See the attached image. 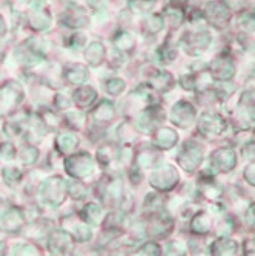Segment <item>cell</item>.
<instances>
[{"label": "cell", "instance_id": "24", "mask_svg": "<svg viewBox=\"0 0 255 256\" xmlns=\"http://www.w3.org/2000/svg\"><path fill=\"white\" fill-rule=\"evenodd\" d=\"M69 235H71L73 241H77V242H88L91 241L92 238V232L91 228L88 227V224L85 222H79V224H74L71 228H69Z\"/></svg>", "mask_w": 255, "mask_h": 256}, {"label": "cell", "instance_id": "22", "mask_svg": "<svg viewBox=\"0 0 255 256\" xmlns=\"http://www.w3.org/2000/svg\"><path fill=\"white\" fill-rule=\"evenodd\" d=\"M177 143V134L168 128L160 129L155 135V144L160 149H169Z\"/></svg>", "mask_w": 255, "mask_h": 256}, {"label": "cell", "instance_id": "13", "mask_svg": "<svg viewBox=\"0 0 255 256\" xmlns=\"http://www.w3.org/2000/svg\"><path fill=\"white\" fill-rule=\"evenodd\" d=\"M63 77L69 84H83L89 74H88V68L83 64H69L65 68L63 71Z\"/></svg>", "mask_w": 255, "mask_h": 256}, {"label": "cell", "instance_id": "34", "mask_svg": "<svg viewBox=\"0 0 255 256\" xmlns=\"http://www.w3.org/2000/svg\"><path fill=\"white\" fill-rule=\"evenodd\" d=\"M16 156V148L11 143H2L0 144V160L10 161Z\"/></svg>", "mask_w": 255, "mask_h": 256}, {"label": "cell", "instance_id": "27", "mask_svg": "<svg viewBox=\"0 0 255 256\" xmlns=\"http://www.w3.org/2000/svg\"><path fill=\"white\" fill-rule=\"evenodd\" d=\"M20 160H22L23 164H27V166L36 164L37 160H39V149L34 146H25L20 152Z\"/></svg>", "mask_w": 255, "mask_h": 256}, {"label": "cell", "instance_id": "37", "mask_svg": "<svg viewBox=\"0 0 255 256\" xmlns=\"http://www.w3.org/2000/svg\"><path fill=\"white\" fill-rule=\"evenodd\" d=\"M68 192L71 194V196L74 200H82L86 195V188H85V186H82L80 182H74L73 186H69V188H68Z\"/></svg>", "mask_w": 255, "mask_h": 256}, {"label": "cell", "instance_id": "38", "mask_svg": "<svg viewBox=\"0 0 255 256\" xmlns=\"http://www.w3.org/2000/svg\"><path fill=\"white\" fill-rule=\"evenodd\" d=\"M85 43H86V37L83 34H73L71 37H69V42H68L69 48H71V50H82L85 46Z\"/></svg>", "mask_w": 255, "mask_h": 256}, {"label": "cell", "instance_id": "10", "mask_svg": "<svg viewBox=\"0 0 255 256\" xmlns=\"http://www.w3.org/2000/svg\"><path fill=\"white\" fill-rule=\"evenodd\" d=\"M194 108L186 103V102H178L174 108H172V122L181 128H186L191 124V122L194 120Z\"/></svg>", "mask_w": 255, "mask_h": 256}, {"label": "cell", "instance_id": "8", "mask_svg": "<svg viewBox=\"0 0 255 256\" xmlns=\"http://www.w3.org/2000/svg\"><path fill=\"white\" fill-rule=\"evenodd\" d=\"M60 23L69 30H80L89 23V17L82 8L71 6L60 14Z\"/></svg>", "mask_w": 255, "mask_h": 256}, {"label": "cell", "instance_id": "7", "mask_svg": "<svg viewBox=\"0 0 255 256\" xmlns=\"http://www.w3.org/2000/svg\"><path fill=\"white\" fill-rule=\"evenodd\" d=\"M23 226H25V216L20 208L10 207L0 215V230H4L5 234H19Z\"/></svg>", "mask_w": 255, "mask_h": 256}, {"label": "cell", "instance_id": "40", "mask_svg": "<svg viewBox=\"0 0 255 256\" xmlns=\"http://www.w3.org/2000/svg\"><path fill=\"white\" fill-rule=\"evenodd\" d=\"M54 104H56V108L57 109H68L69 106L73 104V102L69 100V98H66L65 96H56V98H54Z\"/></svg>", "mask_w": 255, "mask_h": 256}, {"label": "cell", "instance_id": "31", "mask_svg": "<svg viewBox=\"0 0 255 256\" xmlns=\"http://www.w3.org/2000/svg\"><path fill=\"white\" fill-rule=\"evenodd\" d=\"M115 158V152L111 146H102L99 150H97V160L100 164L103 166H108L112 162V160Z\"/></svg>", "mask_w": 255, "mask_h": 256}, {"label": "cell", "instance_id": "5", "mask_svg": "<svg viewBox=\"0 0 255 256\" xmlns=\"http://www.w3.org/2000/svg\"><path fill=\"white\" fill-rule=\"evenodd\" d=\"M22 100L23 89L17 82H7L0 86V103H2V106L7 110L17 108Z\"/></svg>", "mask_w": 255, "mask_h": 256}, {"label": "cell", "instance_id": "12", "mask_svg": "<svg viewBox=\"0 0 255 256\" xmlns=\"http://www.w3.org/2000/svg\"><path fill=\"white\" fill-rule=\"evenodd\" d=\"M80 221L85 222V224H91V226H100L103 222V208L99 206V204H94V202H89L86 204L80 214Z\"/></svg>", "mask_w": 255, "mask_h": 256}, {"label": "cell", "instance_id": "35", "mask_svg": "<svg viewBox=\"0 0 255 256\" xmlns=\"http://www.w3.org/2000/svg\"><path fill=\"white\" fill-rule=\"evenodd\" d=\"M16 256H40V252L33 244H23L17 248Z\"/></svg>", "mask_w": 255, "mask_h": 256}, {"label": "cell", "instance_id": "21", "mask_svg": "<svg viewBox=\"0 0 255 256\" xmlns=\"http://www.w3.org/2000/svg\"><path fill=\"white\" fill-rule=\"evenodd\" d=\"M149 82H151L152 88L160 90V92H165V90L171 89V86L174 83L172 76L166 71H157L154 76H151Z\"/></svg>", "mask_w": 255, "mask_h": 256}, {"label": "cell", "instance_id": "29", "mask_svg": "<svg viewBox=\"0 0 255 256\" xmlns=\"http://www.w3.org/2000/svg\"><path fill=\"white\" fill-rule=\"evenodd\" d=\"M117 134H119V138L122 140L123 143H131V142H134L135 140V129L129 124V123H123V124H120V128L117 129Z\"/></svg>", "mask_w": 255, "mask_h": 256}, {"label": "cell", "instance_id": "25", "mask_svg": "<svg viewBox=\"0 0 255 256\" xmlns=\"http://www.w3.org/2000/svg\"><path fill=\"white\" fill-rule=\"evenodd\" d=\"M212 72L217 78H229L234 74V66L227 60H215L212 63Z\"/></svg>", "mask_w": 255, "mask_h": 256}, {"label": "cell", "instance_id": "2", "mask_svg": "<svg viewBox=\"0 0 255 256\" xmlns=\"http://www.w3.org/2000/svg\"><path fill=\"white\" fill-rule=\"evenodd\" d=\"M63 166L69 176L76 180H83L94 172V160L86 152H79L76 155L68 156Z\"/></svg>", "mask_w": 255, "mask_h": 256}, {"label": "cell", "instance_id": "16", "mask_svg": "<svg viewBox=\"0 0 255 256\" xmlns=\"http://www.w3.org/2000/svg\"><path fill=\"white\" fill-rule=\"evenodd\" d=\"M105 57H106V50H105L103 43H100V42H92L86 48L85 58H86L88 64L92 68L100 66L103 63Z\"/></svg>", "mask_w": 255, "mask_h": 256}, {"label": "cell", "instance_id": "30", "mask_svg": "<svg viewBox=\"0 0 255 256\" xmlns=\"http://www.w3.org/2000/svg\"><path fill=\"white\" fill-rule=\"evenodd\" d=\"M2 178L8 186H14L22 180V172L17 168H5L2 170Z\"/></svg>", "mask_w": 255, "mask_h": 256}, {"label": "cell", "instance_id": "32", "mask_svg": "<svg viewBox=\"0 0 255 256\" xmlns=\"http://www.w3.org/2000/svg\"><path fill=\"white\" fill-rule=\"evenodd\" d=\"M65 120L68 122V124L73 129H80L85 123V117L80 112H69L65 115Z\"/></svg>", "mask_w": 255, "mask_h": 256}, {"label": "cell", "instance_id": "11", "mask_svg": "<svg viewBox=\"0 0 255 256\" xmlns=\"http://www.w3.org/2000/svg\"><path fill=\"white\" fill-rule=\"evenodd\" d=\"M96 100H97V92L91 86H80L79 89L74 90V94H73V103L79 109L91 108Z\"/></svg>", "mask_w": 255, "mask_h": 256}, {"label": "cell", "instance_id": "9", "mask_svg": "<svg viewBox=\"0 0 255 256\" xmlns=\"http://www.w3.org/2000/svg\"><path fill=\"white\" fill-rule=\"evenodd\" d=\"M48 247L50 252H53L54 254H68L73 248V238L65 230H56L48 238Z\"/></svg>", "mask_w": 255, "mask_h": 256}, {"label": "cell", "instance_id": "18", "mask_svg": "<svg viewBox=\"0 0 255 256\" xmlns=\"http://www.w3.org/2000/svg\"><path fill=\"white\" fill-rule=\"evenodd\" d=\"M207 18H209L215 26H224L226 22L229 20V12L224 6H221L220 4H211L207 5Z\"/></svg>", "mask_w": 255, "mask_h": 256}, {"label": "cell", "instance_id": "20", "mask_svg": "<svg viewBox=\"0 0 255 256\" xmlns=\"http://www.w3.org/2000/svg\"><path fill=\"white\" fill-rule=\"evenodd\" d=\"M112 43L114 46L117 48V51L120 52H129L134 50V46H135V38L131 32L128 31H120L115 34V37L112 38Z\"/></svg>", "mask_w": 255, "mask_h": 256}, {"label": "cell", "instance_id": "1", "mask_svg": "<svg viewBox=\"0 0 255 256\" xmlns=\"http://www.w3.org/2000/svg\"><path fill=\"white\" fill-rule=\"evenodd\" d=\"M40 195L43 201L51 207H60L68 195V184L62 176H51L40 186Z\"/></svg>", "mask_w": 255, "mask_h": 256}, {"label": "cell", "instance_id": "3", "mask_svg": "<svg viewBox=\"0 0 255 256\" xmlns=\"http://www.w3.org/2000/svg\"><path fill=\"white\" fill-rule=\"evenodd\" d=\"M45 43L43 40L39 38H30L28 42L23 43L20 48L17 50L16 56L20 63L25 66H34L39 64L45 58Z\"/></svg>", "mask_w": 255, "mask_h": 256}, {"label": "cell", "instance_id": "36", "mask_svg": "<svg viewBox=\"0 0 255 256\" xmlns=\"http://www.w3.org/2000/svg\"><path fill=\"white\" fill-rule=\"evenodd\" d=\"M137 254L138 256H160V247L155 242H148L138 250Z\"/></svg>", "mask_w": 255, "mask_h": 256}, {"label": "cell", "instance_id": "19", "mask_svg": "<svg viewBox=\"0 0 255 256\" xmlns=\"http://www.w3.org/2000/svg\"><path fill=\"white\" fill-rule=\"evenodd\" d=\"M79 144V138L76 134L71 132H65V134H59L56 138V146L59 148V150L62 154H69L73 152Z\"/></svg>", "mask_w": 255, "mask_h": 256}, {"label": "cell", "instance_id": "26", "mask_svg": "<svg viewBox=\"0 0 255 256\" xmlns=\"http://www.w3.org/2000/svg\"><path fill=\"white\" fill-rule=\"evenodd\" d=\"M163 26H165V20L158 14H154L143 22V31L146 34H151V36L158 34L161 30H163Z\"/></svg>", "mask_w": 255, "mask_h": 256}, {"label": "cell", "instance_id": "17", "mask_svg": "<svg viewBox=\"0 0 255 256\" xmlns=\"http://www.w3.org/2000/svg\"><path fill=\"white\" fill-rule=\"evenodd\" d=\"M160 161V154L154 148H143L135 156V162L142 169H151Z\"/></svg>", "mask_w": 255, "mask_h": 256}, {"label": "cell", "instance_id": "15", "mask_svg": "<svg viewBox=\"0 0 255 256\" xmlns=\"http://www.w3.org/2000/svg\"><path fill=\"white\" fill-rule=\"evenodd\" d=\"M91 117L97 123H109L115 117V109L114 104L108 100H102L91 112Z\"/></svg>", "mask_w": 255, "mask_h": 256}, {"label": "cell", "instance_id": "41", "mask_svg": "<svg viewBox=\"0 0 255 256\" xmlns=\"http://www.w3.org/2000/svg\"><path fill=\"white\" fill-rule=\"evenodd\" d=\"M5 34H7V25H5L4 17L0 16V38H4V37H5Z\"/></svg>", "mask_w": 255, "mask_h": 256}, {"label": "cell", "instance_id": "23", "mask_svg": "<svg viewBox=\"0 0 255 256\" xmlns=\"http://www.w3.org/2000/svg\"><path fill=\"white\" fill-rule=\"evenodd\" d=\"M201 161V154L197 149H184L183 155L180 156V162L184 169H188L189 172H192Z\"/></svg>", "mask_w": 255, "mask_h": 256}, {"label": "cell", "instance_id": "28", "mask_svg": "<svg viewBox=\"0 0 255 256\" xmlns=\"http://www.w3.org/2000/svg\"><path fill=\"white\" fill-rule=\"evenodd\" d=\"M125 89H126V83L123 80H120V78H111L106 83V92L109 96H114V97L122 96Z\"/></svg>", "mask_w": 255, "mask_h": 256}, {"label": "cell", "instance_id": "14", "mask_svg": "<svg viewBox=\"0 0 255 256\" xmlns=\"http://www.w3.org/2000/svg\"><path fill=\"white\" fill-rule=\"evenodd\" d=\"M183 42L186 44V48L191 54H197V52L206 50V46L211 42V37L207 32H197V34H188Z\"/></svg>", "mask_w": 255, "mask_h": 256}, {"label": "cell", "instance_id": "33", "mask_svg": "<svg viewBox=\"0 0 255 256\" xmlns=\"http://www.w3.org/2000/svg\"><path fill=\"white\" fill-rule=\"evenodd\" d=\"M157 0H131V6L135 10V12H146L152 10Z\"/></svg>", "mask_w": 255, "mask_h": 256}, {"label": "cell", "instance_id": "39", "mask_svg": "<svg viewBox=\"0 0 255 256\" xmlns=\"http://www.w3.org/2000/svg\"><path fill=\"white\" fill-rule=\"evenodd\" d=\"M166 17L169 18V22L172 23V26L174 28H177L180 23L183 22V12L180 11V10H177V8H171V10H168L166 11Z\"/></svg>", "mask_w": 255, "mask_h": 256}, {"label": "cell", "instance_id": "4", "mask_svg": "<svg viewBox=\"0 0 255 256\" xmlns=\"http://www.w3.org/2000/svg\"><path fill=\"white\" fill-rule=\"evenodd\" d=\"M177 181H178V175L175 169L171 166H165L149 175V184L160 192L171 190L177 184Z\"/></svg>", "mask_w": 255, "mask_h": 256}, {"label": "cell", "instance_id": "6", "mask_svg": "<svg viewBox=\"0 0 255 256\" xmlns=\"http://www.w3.org/2000/svg\"><path fill=\"white\" fill-rule=\"evenodd\" d=\"M28 23L30 26L36 31H45L51 25V16L46 11L42 0H34L33 8L28 12Z\"/></svg>", "mask_w": 255, "mask_h": 256}]
</instances>
